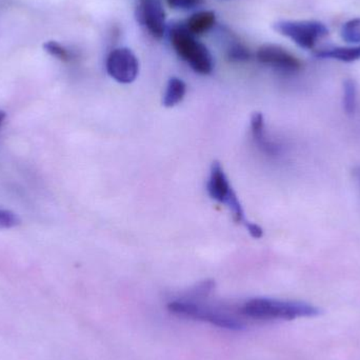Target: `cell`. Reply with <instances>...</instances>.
Returning <instances> with one entry per match:
<instances>
[{"mask_svg": "<svg viewBox=\"0 0 360 360\" xmlns=\"http://www.w3.org/2000/svg\"><path fill=\"white\" fill-rule=\"evenodd\" d=\"M274 30L306 50H313L329 34L325 23L317 20H281L274 23Z\"/></svg>", "mask_w": 360, "mask_h": 360, "instance_id": "5", "label": "cell"}, {"mask_svg": "<svg viewBox=\"0 0 360 360\" xmlns=\"http://www.w3.org/2000/svg\"><path fill=\"white\" fill-rule=\"evenodd\" d=\"M245 228L249 231L250 235H251L253 238H262L264 236V230H262V226H258L257 224H254V222L245 221Z\"/></svg>", "mask_w": 360, "mask_h": 360, "instance_id": "19", "label": "cell"}, {"mask_svg": "<svg viewBox=\"0 0 360 360\" xmlns=\"http://www.w3.org/2000/svg\"><path fill=\"white\" fill-rule=\"evenodd\" d=\"M207 191L212 199L229 207L235 221L238 224H245L247 221L243 205H241L236 193L233 190L228 176L224 173V168L219 162H214L212 164L207 184Z\"/></svg>", "mask_w": 360, "mask_h": 360, "instance_id": "4", "label": "cell"}, {"mask_svg": "<svg viewBox=\"0 0 360 360\" xmlns=\"http://www.w3.org/2000/svg\"><path fill=\"white\" fill-rule=\"evenodd\" d=\"M342 37L349 44H360V17L347 21L342 27Z\"/></svg>", "mask_w": 360, "mask_h": 360, "instance_id": "15", "label": "cell"}, {"mask_svg": "<svg viewBox=\"0 0 360 360\" xmlns=\"http://www.w3.org/2000/svg\"><path fill=\"white\" fill-rule=\"evenodd\" d=\"M240 313L257 321H294L319 316L321 309L308 302L258 297L245 302Z\"/></svg>", "mask_w": 360, "mask_h": 360, "instance_id": "1", "label": "cell"}, {"mask_svg": "<svg viewBox=\"0 0 360 360\" xmlns=\"http://www.w3.org/2000/svg\"><path fill=\"white\" fill-rule=\"evenodd\" d=\"M251 132L256 145L264 153L271 156H276L281 153V147L268 136L264 117L260 112H256L252 115Z\"/></svg>", "mask_w": 360, "mask_h": 360, "instance_id": "9", "label": "cell"}, {"mask_svg": "<svg viewBox=\"0 0 360 360\" xmlns=\"http://www.w3.org/2000/svg\"><path fill=\"white\" fill-rule=\"evenodd\" d=\"M6 112L2 111V110H0V127L2 126V124H4V120H6Z\"/></svg>", "mask_w": 360, "mask_h": 360, "instance_id": "21", "label": "cell"}, {"mask_svg": "<svg viewBox=\"0 0 360 360\" xmlns=\"http://www.w3.org/2000/svg\"><path fill=\"white\" fill-rule=\"evenodd\" d=\"M316 57L323 59H333L342 63H353L360 60V46H335L319 51Z\"/></svg>", "mask_w": 360, "mask_h": 360, "instance_id": "11", "label": "cell"}, {"mask_svg": "<svg viewBox=\"0 0 360 360\" xmlns=\"http://www.w3.org/2000/svg\"><path fill=\"white\" fill-rule=\"evenodd\" d=\"M44 48L49 54L56 57L57 59L65 61V63L73 59V54H72L71 51L68 50L67 48H65L63 44H58V42L48 41L44 44Z\"/></svg>", "mask_w": 360, "mask_h": 360, "instance_id": "16", "label": "cell"}, {"mask_svg": "<svg viewBox=\"0 0 360 360\" xmlns=\"http://www.w3.org/2000/svg\"><path fill=\"white\" fill-rule=\"evenodd\" d=\"M169 6L174 10L190 11L199 8L203 0H167Z\"/></svg>", "mask_w": 360, "mask_h": 360, "instance_id": "18", "label": "cell"}, {"mask_svg": "<svg viewBox=\"0 0 360 360\" xmlns=\"http://www.w3.org/2000/svg\"><path fill=\"white\" fill-rule=\"evenodd\" d=\"M168 309L171 313L177 316L211 323L221 329L231 330V331H239L243 329V323L238 319L215 309L202 306L195 300H186V298L173 300L169 302Z\"/></svg>", "mask_w": 360, "mask_h": 360, "instance_id": "3", "label": "cell"}, {"mask_svg": "<svg viewBox=\"0 0 360 360\" xmlns=\"http://www.w3.org/2000/svg\"><path fill=\"white\" fill-rule=\"evenodd\" d=\"M226 54L229 60L233 63H245L251 58L249 49L232 36L226 39Z\"/></svg>", "mask_w": 360, "mask_h": 360, "instance_id": "13", "label": "cell"}, {"mask_svg": "<svg viewBox=\"0 0 360 360\" xmlns=\"http://www.w3.org/2000/svg\"><path fill=\"white\" fill-rule=\"evenodd\" d=\"M135 17L137 22L156 39H162L168 30L166 11L160 0H139Z\"/></svg>", "mask_w": 360, "mask_h": 360, "instance_id": "7", "label": "cell"}, {"mask_svg": "<svg viewBox=\"0 0 360 360\" xmlns=\"http://www.w3.org/2000/svg\"><path fill=\"white\" fill-rule=\"evenodd\" d=\"M186 93V84L184 80L179 77H172L169 79L165 90L162 105L166 108H173L184 101Z\"/></svg>", "mask_w": 360, "mask_h": 360, "instance_id": "12", "label": "cell"}, {"mask_svg": "<svg viewBox=\"0 0 360 360\" xmlns=\"http://www.w3.org/2000/svg\"><path fill=\"white\" fill-rule=\"evenodd\" d=\"M256 58L262 65L283 73H296L302 68V61L289 51L277 44H264L258 49Z\"/></svg>", "mask_w": 360, "mask_h": 360, "instance_id": "8", "label": "cell"}, {"mask_svg": "<svg viewBox=\"0 0 360 360\" xmlns=\"http://www.w3.org/2000/svg\"><path fill=\"white\" fill-rule=\"evenodd\" d=\"M171 44L177 55L191 69L201 75H209L214 69V59L209 49L188 31L184 23H173L168 29Z\"/></svg>", "mask_w": 360, "mask_h": 360, "instance_id": "2", "label": "cell"}, {"mask_svg": "<svg viewBox=\"0 0 360 360\" xmlns=\"http://www.w3.org/2000/svg\"><path fill=\"white\" fill-rule=\"evenodd\" d=\"M186 29L194 36L202 35L210 30L213 29L216 25V15L213 11H199L191 15L186 22H184Z\"/></svg>", "mask_w": 360, "mask_h": 360, "instance_id": "10", "label": "cell"}, {"mask_svg": "<svg viewBox=\"0 0 360 360\" xmlns=\"http://www.w3.org/2000/svg\"><path fill=\"white\" fill-rule=\"evenodd\" d=\"M19 222L20 220L16 214L8 210L0 209V230L14 228L18 226Z\"/></svg>", "mask_w": 360, "mask_h": 360, "instance_id": "17", "label": "cell"}, {"mask_svg": "<svg viewBox=\"0 0 360 360\" xmlns=\"http://www.w3.org/2000/svg\"><path fill=\"white\" fill-rule=\"evenodd\" d=\"M105 69L110 77L115 82L122 84H132L139 76V59L130 49H114L108 55Z\"/></svg>", "mask_w": 360, "mask_h": 360, "instance_id": "6", "label": "cell"}, {"mask_svg": "<svg viewBox=\"0 0 360 360\" xmlns=\"http://www.w3.org/2000/svg\"><path fill=\"white\" fill-rule=\"evenodd\" d=\"M344 110L349 115H352L356 111L357 107V86L353 79H347L344 82Z\"/></svg>", "mask_w": 360, "mask_h": 360, "instance_id": "14", "label": "cell"}, {"mask_svg": "<svg viewBox=\"0 0 360 360\" xmlns=\"http://www.w3.org/2000/svg\"><path fill=\"white\" fill-rule=\"evenodd\" d=\"M353 175H354L355 179H356L357 181L360 184V167H356L353 170Z\"/></svg>", "mask_w": 360, "mask_h": 360, "instance_id": "20", "label": "cell"}]
</instances>
